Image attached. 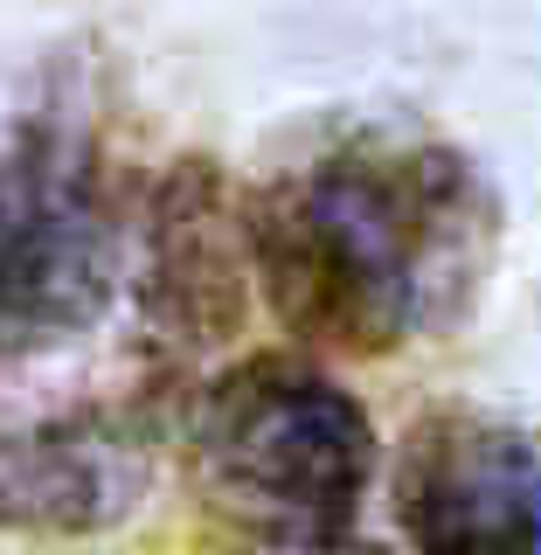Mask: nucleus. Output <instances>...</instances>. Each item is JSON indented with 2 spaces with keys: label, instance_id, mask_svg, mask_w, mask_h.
<instances>
[{
  "label": "nucleus",
  "instance_id": "7",
  "mask_svg": "<svg viewBox=\"0 0 541 555\" xmlns=\"http://www.w3.org/2000/svg\"><path fill=\"white\" fill-rule=\"evenodd\" d=\"M230 555H389V548L340 534V542H250V548H230Z\"/></svg>",
  "mask_w": 541,
  "mask_h": 555
},
{
  "label": "nucleus",
  "instance_id": "2",
  "mask_svg": "<svg viewBox=\"0 0 541 555\" xmlns=\"http://www.w3.org/2000/svg\"><path fill=\"white\" fill-rule=\"evenodd\" d=\"M202 507L250 542H340L375 493V424L320 361L243 354L181 416Z\"/></svg>",
  "mask_w": 541,
  "mask_h": 555
},
{
  "label": "nucleus",
  "instance_id": "3",
  "mask_svg": "<svg viewBox=\"0 0 541 555\" xmlns=\"http://www.w3.org/2000/svg\"><path fill=\"white\" fill-rule=\"evenodd\" d=\"M126 208L112 153L69 112L0 139V361H49L112 312L126 278Z\"/></svg>",
  "mask_w": 541,
  "mask_h": 555
},
{
  "label": "nucleus",
  "instance_id": "1",
  "mask_svg": "<svg viewBox=\"0 0 541 555\" xmlns=\"http://www.w3.org/2000/svg\"><path fill=\"white\" fill-rule=\"evenodd\" d=\"M243 250L292 340L382 361L473 320L500 257V195L438 132L334 118L243 195Z\"/></svg>",
  "mask_w": 541,
  "mask_h": 555
},
{
  "label": "nucleus",
  "instance_id": "4",
  "mask_svg": "<svg viewBox=\"0 0 541 555\" xmlns=\"http://www.w3.org/2000/svg\"><path fill=\"white\" fill-rule=\"evenodd\" d=\"M167 369L56 375L0 389V534L118 528L153 486L167 430Z\"/></svg>",
  "mask_w": 541,
  "mask_h": 555
},
{
  "label": "nucleus",
  "instance_id": "6",
  "mask_svg": "<svg viewBox=\"0 0 541 555\" xmlns=\"http://www.w3.org/2000/svg\"><path fill=\"white\" fill-rule=\"evenodd\" d=\"M250 306V250H243V195L208 160H173L139 222V320L146 347L173 375L181 361L222 347Z\"/></svg>",
  "mask_w": 541,
  "mask_h": 555
},
{
  "label": "nucleus",
  "instance_id": "5",
  "mask_svg": "<svg viewBox=\"0 0 541 555\" xmlns=\"http://www.w3.org/2000/svg\"><path fill=\"white\" fill-rule=\"evenodd\" d=\"M389 507L416 555H541V416L424 410L396 444Z\"/></svg>",
  "mask_w": 541,
  "mask_h": 555
}]
</instances>
